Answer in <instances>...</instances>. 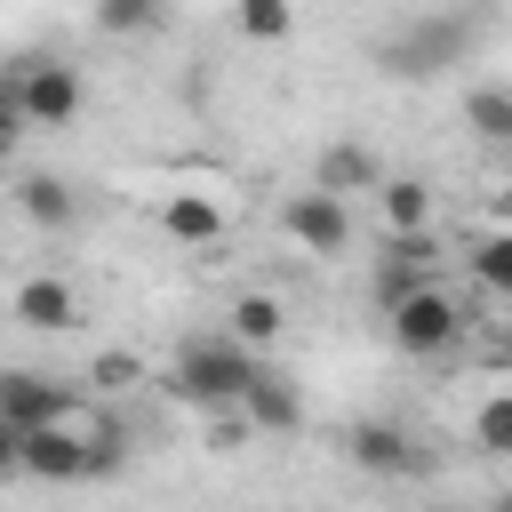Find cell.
I'll return each instance as SVG.
<instances>
[{
    "label": "cell",
    "instance_id": "8fae6325",
    "mask_svg": "<svg viewBox=\"0 0 512 512\" xmlns=\"http://www.w3.org/2000/svg\"><path fill=\"white\" fill-rule=\"evenodd\" d=\"M376 216H384V240L432 232V184H424V176H384V184H376Z\"/></svg>",
    "mask_w": 512,
    "mask_h": 512
},
{
    "label": "cell",
    "instance_id": "8992f818",
    "mask_svg": "<svg viewBox=\"0 0 512 512\" xmlns=\"http://www.w3.org/2000/svg\"><path fill=\"white\" fill-rule=\"evenodd\" d=\"M280 232H288L304 256H344V248H352V208L312 184V192H288V200H280Z\"/></svg>",
    "mask_w": 512,
    "mask_h": 512
},
{
    "label": "cell",
    "instance_id": "6da1fadb",
    "mask_svg": "<svg viewBox=\"0 0 512 512\" xmlns=\"http://www.w3.org/2000/svg\"><path fill=\"white\" fill-rule=\"evenodd\" d=\"M256 368H264V360H256L240 336H184L176 360H168V392H176L184 408H240V392H248Z\"/></svg>",
    "mask_w": 512,
    "mask_h": 512
},
{
    "label": "cell",
    "instance_id": "e0dca14e",
    "mask_svg": "<svg viewBox=\"0 0 512 512\" xmlns=\"http://www.w3.org/2000/svg\"><path fill=\"white\" fill-rule=\"evenodd\" d=\"M464 128L480 144H512V88H496V80L464 88Z\"/></svg>",
    "mask_w": 512,
    "mask_h": 512
},
{
    "label": "cell",
    "instance_id": "9a60e30c",
    "mask_svg": "<svg viewBox=\"0 0 512 512\" xmlns=\"http://www.w3.org/2000/svg\"><path fill=\"white\" fill-rule=\"evenodd\" d=\"M16 208H24L40 232H64V224L80 216V200H72V184H64V176H24V184H16Z\"/></svg>",
    "mask_w": 512,
    "mask_h": 512
},
{
    "label": "cell",
    "instance_id": "ba28073f",
    "mask_svg": "<svg viewBox=\"0 0 512 512\" xmlns=\"http://www.w3.org/2000/svg\"><path fill=\"white\" fill-rule=\"evenodd\" d=\"M16 472H32V480H88L96 472V440H80L72 424H40V432H24Z\"/></svg>",
    "mask_w": 512,
    "mask_h": 512
},
{
    "label": "cell",
    "instance_id": "5b68a950",
    "mask_svg": "<svg viewBox=\"0 0 512 512\" xmlns=\"http://www.w3.org/2000/svg\"><path fill=\"white\" fill-rule=\"evenodd\" d=\"M344 464L368 472V480H408V472H424L432 456L416 448L408 424H392V416H352V424H344Z\"/></svg>",
    "mask_w": 512,
    "mask_h": 512
},
{
    "label": "cell",
    "instance_id": "7c38bea8",
    "mask_svg": "<svg viewBox=\"0 0 512 512\" xmlns=\"http://www.w3.org/2000/svg\"><path fill=\"white\" fill-rule=\"evenodd\" d=\"M24 328H40V336H56V328H72L80 320V296H72V280L64 272H40V280H24L16 288V304H8Z\"/></svg>",
    "mask_w": 512,
    "mask_h": 512
},
{
    "label": "cell",
    "instance_id": "603a6c76",
    "mask_svg": "<svg viewBox=\"0 0 512 512\" xmlns=\"http://www.w3.org/2000/svg\"><path fill=\"white\" fill-rule=\"evenodd\" d=\"M8 144H16V104L0 96V160H8Z\"/></svg>",
    "mask_w": 512,
    "mask_h": 512
},
{
    "label": "cell",
    "instance_id": "52a82bcc",
    "mask_svg": "<svg viewBox=\"0 0 512 512\" xmlns=\"http://www.w3.org/2000/svg\"><path fill=\"white\" fill-rule=\"evenodd\" d=\"M0 416L16 432H40V424H72V384L40 376V368H0Z\"/></svg>",
    "mask_w": 512,
    "mask_h": 512
},
{
    "label": "cell",
    "instance_id": "9c48e42d",
    "mask_svg": "<svg viewBox=\"0 0 512 512\" xmlns=\"http://www.w3.org/2000/svg\"><path fill=\"white\" fill-rule=\"evenodd\" d=\"M416 288H432V232H416V240H384V256H376V312H392V304H408Z\"/></svg>",
    "mask_w": 512,
    "mask_h": 512
},
{
    "label": "cell",
    "instance_id": "5bb4252c",
    "mask_svg": "<svg viewBox=\"0 0 512 512\" xmlns=\"http://www.w3.org/2000/svg\"><path fill=\"white\" fill-rule=\"evenodd\" d=\"M312 184L344 200V192H376V184H384V168H376V152H360V144H328V152H320V168H312Z\"/></svg>",
    "mask_w": 512,
    "mask_h": 512
},
{
    "label": "cell",
    "instance_id": "44dd1931",
    "mask_svg": "<svg viewBox=\"0 0 512 512\" xmlns=\"http://www.w3.org/2000/svg\"><path fill=\"white\" fill-rule=\"evenodd\" d=\"M472 440H480L488 456H512V392H496V400L472 408Z\"/></svg>",
    "mask_w": 512,
    "mask_h": 512
},
{
    "label": "cell",
    "instance_id": "cb8c5ba5",
    "mask_svg": "<svg viewBox=\"0 0 512 512\" xmlns=\"http://www.w3.org/2000/svg\"><path fill=\"white\" fill-rule=\"evenodd\" d=\"M504 336H512V304H504Z\"/></svg>",
    "mask_w": 512,
    "mask_h": 512
},
{
    "label": "cell",
    "instance_id": "7402d4cb",
    "mask_svg": "<svg viewBox=\"0 0 512 512\" xmlns=\"http://www.w3.org/2000/svg\"><path fill=\"white\" fill-rule=\"evenodd\" d=\"M488 216H496V224H504V232H512V176H504V184H496V192H488Z\"/></svg>",
    "mask_w": 512,
    "mask_h": 512
},
{
    "label": "cell",
    "instance_id": "3957f363",
    "mask_svg": "<svg viewBox=\"0 0 512 512\" xmlns=\"http://www.w3.org/2000/svg\"><path fill=\"white\" fill-rule=\"evenodd\" d=\"M384 328H392V344H400L408 360H440V352H456V344H464V304L432 280V288H416L408 304H392V312H384Z\"/></svg>",
    "mask_w": 512,
    "mask_h": 512
},
{
    "label": "cell",
    "instance_id": "ffe728a7",
    "mask_svg": "<svg viewBox=\"0 0 512 512\" xmlns=\"http://www.w3.org/2000/svg\"><path fill=\"white\" fill-rule=\"evenodd\" d=\"M96 24H104L112 40H136V32L160 24V0H96Z\"/></svg>",
    "mask_w": 512,
    "mask_h": 512
},
{
    "label": "cell",
    "instance_id": "ac0fdd59",
    "mask_svg": "<svg viewBox=\"0 0 512 512\" xmlns=\"http://www.w3.org/2000/svg\"><path fill=\"white\" fill-rule=\"evenodd\" d=\"M464 264H472V280H480L488 296H504V304H512V232H504V224H496V232H480Z\"/></svg>",
    "mask_w": 512,
    "mask_h": 512
},
{
    "label": "cell",
    "instance_id": "7a4b0ae2",
    "mask_svg": "<svg viewBox=\"0 0 512 512\" xmlns=\"http://www.w3.org/2000/svg\"><path fill=\"white\" fill-rule=\"evenodd\" d=\"M8 104H16V120H32V128H72L80 104H88V80H80V64H64V56H24V64L8 72Z\"/></svg>",
    "mask_w": 512,
    "mask_h": 512
},
{
    "label": "cell",
    "instance_id": "277c9868",
    "mask_svg": "<svg viewBox=\"0 0 512 512\" xmlns=\"http://www.w3.org/2000/svg\"><path fill=\"white\" fill-rule=\"evenodd\" d=\"M464 48H472V16H424V24H408L400 40H384L376 64L400 72V80H432V72L464 64Z\"/></svg>",
    "mask_w": 512,
    "mask_h": 512
},
{
    "label": "cell",
    "instance_id": "4fadbf2b",
    "mask_svg": "<svg viewBox=\"0 0 512 512\" xmlns=\"http://www.w3.org/2000/svg\"><path fill=\"white\" fill-rule=\"evenodd\" d=\"M160 232L184 240V248H216V240H224V208H216L208 192H168V200H160Z\"/></svg>",
    "mask_w": 512,
    "mask_h": 512
},
{
    "label": "cell",
    "instance_id": "d6986e66",
    "mask_svg": "<svg viewBox=\"0 0 512 512\" xmlns=\"http://www.w3.org/2000/svg\"><path fill=\"white\" fill-rule=\"evenodd\" d=\"M232 24H240L248 40H264V48H272V40H288V32H296V0H240V8H232Z\"/></svg>",
    "mask_w": 512,
    "mask_h": 512
},
{
    "label": "cell",
    "instance_id": "2e32d148",
    "mask_svg": "<svg viewBox=\"0 0 512 512\" xmlns=\"http://www.w3.org/2000/svg\"><path fill=\"white\" fill-rule=\"evenodd\" d=\"M280 328H288V304H280V296H264V288L232 296V336H240L248 352H264V344H272Z\"/></svg>",
    "mask_w": 512,
    "mask_h": 512
},
{
    "label": "cell",
    "instance_id": "30bf717a",
    "mask_svg": "<svg viewBox=\"0 0 512 512\" xmlns=\"http://www.w3.org/2000/svg\"><path fill=\"white\" fill-rule=\"evenodd\" d=\"M240 424H248V432H296V424H304V392H296L280 368H256L248 392H240Z\"/></svg>",
    "mask_w": 512,
    "mask_h": 512
}]
</instances>
